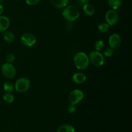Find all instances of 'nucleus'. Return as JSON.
<instances>
[{
    "mask_svg": "<svg viewBox=\"0 0 132 132\" xmlns=\"http://www.w3.org/2000/svg\"><path fill=\"white\" fill-rule=\"evenodd\" d=\"M63 16L68 22L77 20L80 16V10L76 5H67L63 9Z\"/></svg>",
    "mask_w": 132,
    "mask_h": 132,
    "instance_id": "1",
    "label": "nucleus"
},
{
    "mask_svg": "<svg viewBox=\"0 0 132 132\" xmlns=\"http://www.w3.org/2000/svg\"><path fill=\"white\" fill-rule=\"evenodd\" d=\"M73 63L76 68L81 70H83L88 68L89 65L88 55L85 53L80 52H77L73 57Z\"/></svg>",
    "mask_w": 132,
    "mask_h": 132,
    "instance_id": "2",
    "label": "nucleus"
},
{
    "mask_svg": "<svg viewBox=\"0 0 132 132\" xmlns=\"http://www.w3.org/2000/svg\"><path fill=\"white\" fill-rule=\"evenodd\" d=\"M89 61L97 67H102L104 63V55L99 51L93 50L88 55Z\"/></svg>",
    "mask_w": 132,
    "mask_h": 132,
    "instance_id": "3",
    "label": "nucleus"
},
{
    "mask_svg": "<svg viewBox=\"0 0 132 132\" xmlns=\"http://www.w3.org/2000/svg\"><path fill=\"white\" fill-rule=\"evenodd\" d=\"M30 87V81L28 78L21 77L18 79L14 85L16 92L19 93H24L28 91Z\"/></svg>",
    "mask_w": 132,
    "mask_h": 132,
    "instance_id": "4",
    "label": "nucleus"
},
{
    "mask_svg": "<svg viewBox=\"0 0 132 132\" xmlns=\"http://www.w3.org/2000/svg\"><path fill=\"white\" fill-rule=\"evenodd\" d=\"M1 72L3 76L8 79H12L16 75V69L12 63H6L1 67Z\"/></svg>",
    "mask_w": 132,
    "mask_h": 132,
    "instance_id": "5",
    "label": "nucleus"
},
{
    "mask_svg": "<svg viewBox=\"0 0 132 132\" xmlns=\"http://www.w3.org/2000/svg\"><path fill=\"white\" fill-rule=\"evenodd\" d=\"M83 97L84 94L79 89H76V90H72L70 93L69 95H68V101L70 104L76 105V104H79L80 102H81Z\"/></svg>",
    "mask_w": 132,
    "mask_h": 132,
    "instance_id": "6",
    "label": "nucleus"
},
{
    "mask_svg": "<svg viewBox=\"0 0 132 132\" xmlns=\"http://www.w3.org/2000/svg\"><path fill=\"white\" fill-rule=\"evenodd\" d=\"M21 42L24 46H28V47H32L36 43V36L31 33H25L23 34L21 36Z\"/></svg>",
    "mask_w": 132,
    "mask_h": 132,
    "instance_id": "7",
    "label": "nucleus"
},
{
    "mask_svg": "<svg viewBox=\"0 0 132 132\" xmlns=\"http://www.w3.org/2000/svg\"><path fill=\"white\" fill-rule=\"evenodd\" d=\"M105 20L110 26L116 25L119 20V16L115 10H109L105 15Z\"/></svg>",
    "mask_w": 132,
    "mask_h": 132,
    "instance_id": "8",
    "label": "nucleus"
},
{
    "mask_svg": "<svg viewBox=\"0 0 132 132\" xmlns=\"http://www.w3.org/2000/svg\"><path fill=\"white\" fill-rule=\"evenodd\" d=\"M108 44L110 47L112 49H117L119 48L121 44V38L120 36L117 34H113L109 37Z\"/></svg>",
    "mask_w": 132,
    "mask_h": 132,
    "instance_id": "9",
    "label": "nucleus"
},
{
    "mask_svg": "<svg viewBox=\"0 0 132 132\" xmlns=\"http://www.w3.org/2000/svg\"><path fill=\"white\" fill-rule=\"evenodd\" d=\"M86 80V76L85 73L77 72L72 76V81L77 85L84 83Z\"/></svg>",
    "mask_w": 132,
    "mask_h": 132,
    "instance_id": "10",
    "label": "nucleus"
},
{
    "mask_svg": "<svg viewBox=\"0 0 132 132\" xmlns=\"http://www.w3.org/2000/svg\"><path fill=\"white\" fill-rule=\"evenodd\" d=\"M10 19L6 16L0 15V32H5L10 26Z\"/></svg>",
    "mask_w": 132,
    "mask_h": 132,
    "instance_id": "11",
    "label": "nucleus"
},
{
    "mask_svg": "<svg viewBox=\"0 0 132 132\" xmlns=\"http://www.w3.org/2000/svg\"><path fill=\"white\" fill-rule=\"evenodd\" d=\"M50 3L57 9H64L68 5L69 0H50Z\"/></svg>",
    "mask_w": 132,
    "mask_h": 132,
    "instance_id": "12",
    "label": "nucleus"
},
{
    "mask_svg": "<svg viewBox=\"0 0 132 132\" xmlns=\"http://www.w3.org/2000/svg\"><path fill=\"white\" fill-rule=\"evenodd\" d=\"M82 9H83L84 13L88 16H92L95 13V7L94 6V5L90 4L89 3L84 5L82 6Z\"/></svg>",
    "mask_w": 132,
    "mask_h": 132,
    "instance_id": "13",
    "label": "nucleus"
},
{
    "mask_svg": "<svg viewBox=\"0 0 132 132\" xmlns=\"http://www.w3.org/2000/svg\"><path fill=\"white\" fill-rule=\"evenodd\" d=\"M3 39L5 42L12 43L15 40V35L10 31H5L3 34Z\"/></svg>",
    "mask_w": 132,
    "mask_h": 132,
    "instance_id": "14",
    "label": "nucleus"
},
{
    "mask_svg": "<svg viewBox=\"0 0 132 132\" xmlns=\"http://www.w3.org/2000/svg\"><path fill=\"white\" fill-rule=\"evenodd\" d=\"M122 0H108V5L112 10H116L122 5Z\"/></svg>",
    "mask_w": 132,
    "mask_h": 132,
    "instance_id": "15",
    "label": "nucleus"
},
{
    "mask_svg": "<svg viewBox=\"0 0 132 132\" xmlns=\"http://www.w3.org/2000/svg\"><path fill=\"white\" fill-rule=\"evenodd\" d=\"M57 132H75V129L72 125H63L58 128Z\"/></svg>",
    "mask_w": 132,
    "mask_h": 132,
    "instance_id": "16",
    "label": "nucleus"
},
{
    "mask_svg": "<svg viewBox=\"0 0 132 132\" xmlns=\"http://www.w3.org/2000/svg\"><path fill=\"white\" fill-rule=\"evenodd\" d=\"M3 88L6 92L12 93L15 90L14 88V85L11 82V81H6L3 85Z\"/></svg>",
    "mask_w": 132,
    "mask_h": 132,
    "instance_id": "17",
    "label": "nucleus"
},
{
    "mask_svg": "<svg viewBox=\"0 0 132 132\" xmlns=\"http://www.w3.org/2000/svg\"><path fill=\"white\" fill-rule=\"evenodd\" d=\"M3 100L5 101L6 103H9V104L12 103L14 101V95L10 92L5 93L3 95Z\"/></svg>",
    "mask_w": 132,
    "mask_h": 132,
    "instance_id": "18",
    "label": "nucleus"
},
{
    "mask_svg": "<svg viewBox=\"0 0 132 132\" xmlns=\"http://www.w3.org/2000/svg\"><path fill=\"white\" fill-rule=\"evenodd\" d=\"M98 30L101 33H105L110 29V25L106 23H101L98 25Z\"/></svg>",
    "mask_w": 132,
    "mask_h": 132,
    "instance_id": "19",
    "label": "nucleus"
},
{
    "mask_svg": "<svg viewBox=\"0 0 132 132\" xmlns=\"http://www.w3.org/2000/svg\"><path fill=\"white\" fill-rule=\"evenodd\" d=\"M94 47H95V50L101 52V50H103L104 48V41H102V40H98V41H97L95 43Z\"/></svg>",
    "mask_w": 132,
    "mask_h": 132,
    "instance_id": "20",
    "label": "nucleus"
},
{
    "mask_svg": "<svg viewBox=\"0 0 132 132\" xmlns=\"http://www.w3.org/2000/svg\"><path fill=\"white\" fill-rule=\"evenodd\" d=\"M113 49H112V48L107 47L106 48L104 49V55L106 57H110L113 55Z\"/></svg>",
    "mask_w": 132,
    "mask_h": 132,
    "instance_id": "21",
    "label": "nucleus"
},
{
    "mask_svg": "<svg viewBox=\"0 0 132 132\" xmlns=\"http://www.w3.org/2000/svg\"><path fill=\"white\" fill-rule=\"evenodd\" d=\"M6 60L7 61V63H12L15 60V55L13 54H9L6 55Z\"/></svg>",
    "mask_w": 132,
    "mask_h": 132,
    "instance_id": "22",
    "label": "nucleus"
},
{
    "mask_svg": "<svg viewBox=\"0 0 132 132\" xmlns=\"http://www.w3.org/2000/svg\"><path fill=\"white\" fill-rule=\"evenodd\" d=\"M77 110V108H76V105L72 104H70L68 106V111L69 113H73Z\"/></svg>",
    "mask_w": 132,
    "mask_h": 132,
    "instance_id": "23",
    "label": "nucleus"
},
{
    "mask_svg": "<svg viewBox=\"0 0 132 132\" xmlns=\"http://www.w3.org/2000/svg\"><path fill=\"white\" fill-rule=\"evenodd\" d=\"M40 0H25V2L27 5H30V6H34V5H36L39 3Z\"/></svg>",
    "mask_w": 132,
    "mask_h": 132,
    "instance_id": "24",
    "label": "nucleus"
},
{
    "mask_svg": "<svg viewBox=\"0 0 132 132\" xmlns=\"http://www.w3.org/2000/svg\"><path fill=\"white\" fill-rule=\"evenodd\" d=\"M77 1H78L79 4L80 5H82V6H83L85 4L88 3L90 0H77Z\"/></svg>",
    "mask_w": 132,
    "mask_h": 132,
    "instance_id": "25",
    "label": "nucleus"
},
{
    "mask_svg": "<svg viewBox=\"0 0 132 132\" xmlns=\"http://www.w3.org/2000/svg\"><path fill=\"white\" fill-rule=\"evenodd\" d=\"M3 11H4L3 6V5H0V15H1V14L3 13Z\"/></svg>",
    "mask_w": 132,
    "mask_h": 132,
    "instance_id": "26",
    "label": "nucleus"
},
{
    "mask_svg": "<svg viewBox=\"0 0 132 132\" xmlns=\"http://www.w3.org/2000/svg\"><path fill=\"white\" fill-rule=\"evenodd\" d=\"M5 1V0H0V3L3 2V1Z\"/></svg>",
    "mask_w": 132,
    "mask_h": 132,
    "instance_id": "27",
    "label": "nucleus"
},
{
    "mask_svg": "<svg viewBox=\"0 0 132 132\" xmlns=\"http://www.w3.org/2000/svg\"><path fill=\"white\" fill-rule=\"evenodd\" d=\"M16 1H21V0H16Z\"/></svg>",
    "mask_w": 132,
    "mask_h": 132,
    "instance_id": "28",
    "label": "nucleus"
}]
</instances>
